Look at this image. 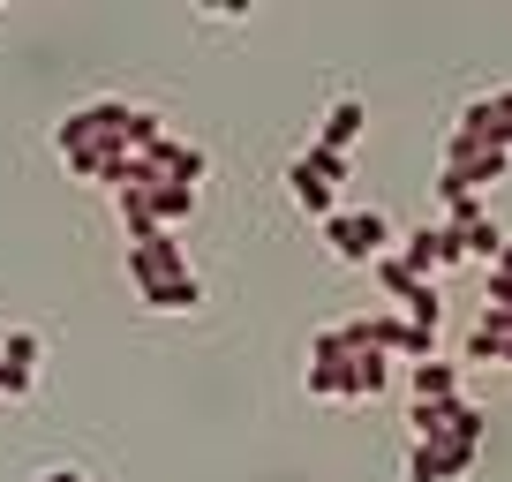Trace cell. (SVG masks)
<instances>
[{"mask_svg": "<svg viewBox=\"0 0 512 482\" xmlns=\"http://www.w3.org/2000/svg\"><path fill=\"white\" fill-rule=\"evenodd\" d=\"M128 287H136L144 309H159V317H181V309L204 302V272L189 264V249H181L174 234L128 241Z\"/></svg>", "mask_w": 512, "mask_h": 482, "instance_id": "obj_1", "label": "cell"}, {"mask_svg": "<svg viewBox=\"0 0 512 482\" xmlns=\"http://www.w3.org/2000/svg\"><path fill=\"white\" fill-rule=\"evenodd\" d=\"M339 181H347V159H339V151H294V166H287V189H294V204L309 211V219H332L339 211Z\"/></svg>", "mask_w": 512, "mask_h": 482, "instance_id": "obj_2", "label": "cell"}, {"mask_svg": "<svg viewBox=\"0 0 512 482\" xmlns=\"http://www.w3.org/2000/svg\"><path fill=\"white\" fill-rule=\"evenodd\" d=\"M392 234H400V226L384 219V211H347L339 204L332 219H324V249H332L339 264H377L384 249H392Z\"/></svg>", "mask_w": 512, "mask_h": 482, "instance_id": "obj_3", "label": "cell"}, {"mask_svg": "<svg viewBox=\"0 0 512 482\" xmlns=\"http://www.w3.org/2000/svg\"><path fill=\"white\" fill-rule=\"evenodd\" d=\"M392 257H400L415 279H437L445 264H460V226L422 219V226H407V234H392Z\"/></svg>", "mask_w": 512, "mask_h": 482, "instance_id": "obj_4", "label": "cell"}, {"mask_svg": "<svg viewBox=\"0 0 512 482\" xmlns=\"http://www.w3.org/2000/svg\"><path fill=\"white\" fill-rule=\"evenodd\" d=\"M475 460H482L475 437H415V452H407V482H460Z\"/></svg>", "mask_w": 512, "mask_h": 482, "instance_id": "obj_5", "label": "cell"}, {"mask_svg": "<svg viewBox=\"0 0 512 482\" xmlns=\"http://www.w3.org/2000/svg\"><path fill=\"white\" fill-rule=\"evenodd\" d=\"M38 370H46V332L16 324V332L0 339V392H8V400H31V392H38Z\"/></svg>", "mask_w": 512, "mask_h": 482, "instance_id": "obj_6", "label": "cell"}, {"mask_svg": "<svg viewBox=\"0 0 512 482\" xmlns=\"http://www.w3.org/2000/svg\"><path fill=\"white\" fill-rule=\"evenodd\" d=\"M362 129H369V106H362L354 91H339L332 106H324V121H317V136H309V144H317V151H339V159H347V144H354Z\"/></svg>", "mask_w": 512, "mask_h": 482, "instance_id": "obj_7", "label": "cell"}, {"mask_svg": "<svg viewBox=\"0 0 512 482\" xmlns=\"http://www.w3.org/2000/svg\"><path fill=\"white\" fill-rule=\"evenodd\" d=\"M407 392L422 400H460V362H437V354H422V362H407Z\"/></svg>", "mask_w": 512, "mask_h": 482, "instance_id": "obj_8", "label": "cell"}, {"mask_svg": "<svg viewBox=\"0 0 512 482\" xmlns=\"http://www.w3.org/2000/svg\"><path fill=\"white\" fill-rule=\"evenodd\" d=\"M384 385H392V354L354 347V354H347V400H377Z\"/></svg>", "mask_w": 512, "mask_h": 482, "instance_id": "obj_9", "label": "cell"}, {"mask_svg": "<svg viewBox=\"0 0 512 482\" xmlns=\"http://www.w3.org/2000/svg\"><path fill=\"white\" fill-rule=\"evenodd\" d=\"M467 362H512V309H482L475 339H467Z\"/></svg>", "mask_w": 512, "mask_h": 482, "instance_id": "obj_10", "label": "cell"}, {"mask_svg": "<svg viewBox=\"0 0 512 482\" xmlns=\"http://www.w3.org/2000/svg\"><path fill=\"white\" fill-rule=\"evenodd\" d=\"M497 249H505V226H497V219H475V226H460V257L490 264Z\"/></svg>", "mask_w": 512, "mask_h": 482, "instance_id": "obj_11", "label": "cell"}, {"mask_svg": "<svg viewBox=\"0 0 512 482\" xmlns=\"http://www.w3.org/2000/svg\"><path fill=\"white\" fill-rule=\"evenodd\" d=\"M369 272H377V287H384V294H392V302H400V294H407V287H415V272H407V264H400V257H392V249H384V257H377V264H369Z\"/></svg>", "mask_w": 512, "mask_h": 482, "instance_id": "obj_12", "label": "cell"}, {"mask_svg": "<svg viewBox=\"0 0 512 482\" xmlns=\"http://www.w3.org/2000/svg\"><path fill=\"white\" fill-rule=\"evenodd\" d=\"M490 279H497V287H512V234H505V249L490 257Z\"/></svg>", "mask_w": 512, "mask_h": 482, "instance_id": "obj_13", "label": "cell"}, {"mask_svg": "<svg viewBox=\"0 0 512 482\" xmlns=\"http://www.w3.org/2000/svg\"><path fill=\"white\" fill-rule=\"evenodd\" d=\"M31 482H91V475H83V467H38Z\"/></svg>", "mask_w": 512, "mask_h": 482, "instance_id": "obj_14", "label": "cell"}]
</instances>
